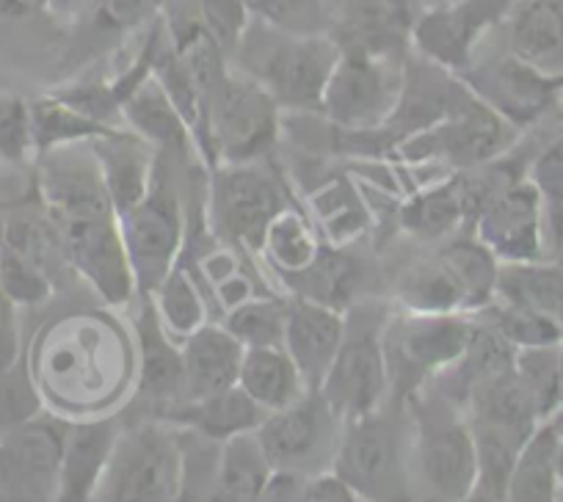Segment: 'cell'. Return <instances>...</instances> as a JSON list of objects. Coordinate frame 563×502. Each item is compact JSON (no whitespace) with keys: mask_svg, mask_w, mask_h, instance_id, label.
Segmentation results:
<instances>
[{"mask_svg":"<svg viewBox=\"0 0 563 502\" xmlns=\"http://www.w3.org/2000/svg\"><path fill=\"white\" fill-rule=\"evenodd\" d=\"M561 365H563V343H561Z\"/></svg>","mask_w":563,"mask_h":502,"instance_id":"cell-53","label":"cell"},{"mask_svg":"<svg viewBox=\"0 0 563 502\" xmlns=\"http://www.w3.org/2000/svg\"><path fill=\"white\" fill-rule=\"evenodd\" d=\"M238 387L265 412H279L307 392L299 367L285 345H260L243 350Z\"/></svg>","mask_w":563,"mask_h":502,"instance_id":"cell-27","label":"cell"},{"mask_svg":"<svg viewBox=\"0 0 563 502\" xmlns=\"http://www.w3.org/2000/svg\"><path fill=\"white\" fill-rule=\"evenodd\" d=\"M467 406L473 409L475 420L506 425V428L525 431V434H530L541 423L533 398H530L525 381L519 379L517 367L475 387L467 398Z\"/></svg>","mask_w":563,"mask_h":502,"instance_id":"cell-34","label":"cell"},{"mask_svg":"<svg viewBox=\"0 0 563 502\" xmlns=\"http://www.w3.org/2000/svg\"><path fill=\"white\" fill-rule=\"evenodd\" d=\"M475 436V458H478V478H475L473 500H506L508 480H511L514 461L519 447L530 434L506 428V425L486 423V420H470Z\"/></svg>","mask_w":563,"mask_h":502,"instance_id":"cell-33","label":"cell"},{"mask_svg":"<svg viewBox=\"0 0 563 502\" xmlns=\"http://www.w3.org/2000/svg\"><path fill=\"white\" fill-rule=\"evenodd\" d=\"M180 442L169 423H141L122 428L108 458L95 500L169 502L180 500Z\"/></svg>","mask_w":563,"mask_h":502,"instance_id":"cell-4","label":"cell"},{"mask_svg":"<svg viewBox=\"0 0 563 502\" xmlns=\"http://www.w3.org/2000/svg\"><path fill=\"white\" fill-rule=\"evenodd\" d=\"M45 412V398L31 376L29 359H20L0 376V434Z\"/></svg>","mask_w":563,"mask_h":502,"instance_id":"cell-43","label":"cell"},{"mask_svg":"<svg viewBox=\"0 0 563 502\" xmlns=\"http://www.w3.org/2000/svg\"><path fill=\"white\" fill-rule=\"evenodd\" d=\"M135 339H139V392L155 409L177 406L186 401V365L183 348L175 343L161 323L153 299L141 306L135 317Z\"/></svg>","mask_w":563,"mask_h":502,"instance_id":"cell-20","label":"cell"},{"mask_svg":"<svg viewBox=\"0 0 563 502\" xmlns=\"http://www.w3.org/2000/svg\"><path fill=\"white\" fill-rule=\"evenodd\" d=\"M307 475L299 469H271L268 480H265V489L260 494L263 502H294L301 500V491H305Z\"/></svg>","mask_w":563,"mask_h":502,"instance_id":"cell-51","label":"cell"},{"mask_svg":"<svg viewBox=\"0 0 563 502\" xmlns=\"http://www.w3.org/2000/svg\"><path fill=\"white\" fill-rule=\"evenodd\" d=\"M404 94V67L398 58L340 51L323 91L321 113L345 131H382Z\"/></svg>","mask_w":563,"mask_h":502,"instance_id":"cell-10","label":"cell"},{"mask_svg":"<svg viewBox=\"0 0 563 502\" xmlns=\"http://www.w3.org/2000/svg\"><path fill=\"white\" fill-rule=\"evenodd\" d=\"M122 113L124 122H130V127H133V133L147 138L153 147H161L164 153L188 158V153L197 149V142H194L191 131H188L186 119L180 116V111L169 100L164 86L158 83L153 69H150L147 78L130 91L128 100L122 102Z\"/></svg>","mask_w":563,"mask_h":502,"instance_id":"cell-26","label":"cell"},{"mask_svg":"<svg viewBox=\"0 0 563 502\" xmlns=\"http://www.w3.org/2000/svg\"><path fill=\"white\" fill-rule=\"evenodd\" d=\"M164 0H97V25L102 31H130L155 18Z\"/></svg>","mask_w":563,"mask_h":502,"instance_id":"cell-48","label":"cell"},{"mask_svg":"<svg viewBox=\"0 0 563 502\" xmlns=\"http://www.w3.org/2000/svg\"><path fill=\"white\" fill-rule=\"evenodd\" d=\"M31 124H34L36 155L69 147V144H89L119 131L113 124L86 113L75 102L64 100L62 94H47L31 102Z\"/></svg>","mask_w":563,"mask_h":502,"instance_id":"cell-32","label":"cell"},{"mask_svg":"<svg viewBox=\"0 0 563 502\" xmlns=\"http://www.w3.org/2000/svg\"><path fill=\"white\" fill-rule=\"evenodd\" d=\"M20 306L0 290V376L12 370L23 359V339H20Z\"/></svg>","mask_w":563,"mask_h":502,"instance_id":"cell-49","label":"cell"},{"mask_svg":"<svg viewBox=\"0 0 563 502\" xmlns=\"http://www.w3.org/2000/svg\"><path fill=\"white\" fill-rule=\"evenodd\" d=\"M205 29L213 34L221 51L232 56L249 25V9L243 0H188Z\"/></svg>","mask_w":563,"mask_h":502,"instance_id":"cell-46","label":"cell"},{"mask_svg":"<svg viewBox=\"0 0 563 502\" xmlns=\"http://www.w3.org/2000/svg\"><path fill=\"white\" fill-rule=\"evenodd\" d=\"M282 282L294 290V295L349 312L362 285V268L354 257L345 255L343 246L329 243V246L318 248L316 260L305 271L282 277Z\"/></svg>","mask_w":563,"mask_h":502,"instance_id":"cell-28","label":"cell"},{"mask_svg":"<svg viewBox=\"0 0 563 502\" xmlns=\"http://www.w3.org/2000/svg\"><path fill=\"white\" fill-rule=\"evenodd\" d=\"M265 414L268 412L260 409L241 387L232 384L227 390L213 392V395L177 403V406L161 412L158 417L169 425H183V428H194L216 442H224L230 436L257 431Z\"/></svg>","mask_w":563,"mask_h":502,"instance_id":"cell-25","label":"cell"},{"mask_svg":"<svg viewBox=\"0 0 563 502\" xmlns=\"http://www.w3.org/2000/svg\"><path fill=\"white\" fill-rule=\"evenodd\" d=\"M519 379L528 387L530 398L536 403L539 420H550L563 406V365L561 345H547V348H519L517 350Z\"/></svg>","mask_w":563,"mask_h":502,"instance_id":"cell-38","label":"cell"},{"mask_svg":"<svg viewBox=\"0 0 563 502\" xmlns=\"http://www.w3.org/2000/svg\"><path fill=\"white\" fill-rule=\"evenodd\" d=\"M89 144L97 155V164H100L113 210H117V215L128 213L153 188L155 175H158L155 147L147 138H141L139 133L128 131L100 136Z\"/></svg>","mask_w":563,"mask_h":502,"instance_id":"cell-22","label":"cell"},{"mask_svg":"<svg viewBox=\"0 0 563 502\" xmlns=\"http://www.w3.org/2000/svg\"><path fill=\"white\" fill-rule=\"evenodd\" d=\"M271 461L263 450L257 431L230 436L221 442L219 467H216L213 497L219 502H254L265 489Z\"/></svg>","mask_w":563,"mask_h":502,"instance_id":"cell-29","label":"cell"},{"mask_svg":"<svg viewBox=\"0 0 563 502\" xmlns=\"http://www.w3.org/2000/svg\"><path fill=\"white\" fill-rule=\"evenodd\" d=\"M517 133L519 127L470 91L467 100L445 119L400 138L395 155L409 164L440 160L459 171H470L495 164L517 142Z\"/></svg>","mask_w":563,"mask_h":502,"instance_id":"cell-5","label":"cell"},{"mask_svg":"<svg viewBox=\"0 0 563 502\" xmlns=\"http://www.w3.org/2000/svg\"><path fill=\"white\" fill-rule=\"evenodd\" d=\"M492 312L489 323L514 345V348H547V345L563 343V323L544 315L530 306L511 304V301L495 299V304L486 306Z\"/></svg>","mask_w":563,"mask_h":502,"instance_id":"cell-41","label":"cell"},{"mask_svg":"<svg viewBox=\"0 0 563 502\" xmlns=\"http://www.w3.org/2000/svg\"><path fill=\"white\" fill-rule=\"evenodd\" d=\"M440 3H453V0H440Z\"/></svg>","mask_w":563,"mask_h":502,"instance_id":"cell-54","label":"cell"},{"mask_svg":"<svg viewBox=\"0 0 563 502\" xmlns=\"http://www.w3.org/2000/svg\"><path fill=\"white\" fill-rule=\"evenodd\" d=\"M345 334V312L294 295L288 301L285 350L299 367L307 390H321Z\"/></svg>","mask_w":563,"mask_h":502,"instance_id":"cell-18","label":"cell"},{"mask_svg":"<svg viewBox=\"0 0 563 502\" xmlns=\"http://www.w3.org/2000/svg\"><path fill=\"white\" fill-rule=\"evenodd\" d=\"M249 14L263 23L276 25L299 34H323L327 18H323V0H243Z\"/></svg>","mask_w":563,"mask_h":502,"instance_id":"cell-45","label":"cell"},{"mask_svg":"<svg viewBox=\"0 0 563 502\" xmlns=\"http://www.w3.org/2000/svg\"><path fill=\"white\" fill-rule=\"evenodd\" d=\"M53 221L67 266L80 274L108 306L128 304L133 293H139L117 210L53 215Z\"/></svg>","mask_w":563,"mask_h":502,"instance_id":"cell-9","label":"cell"},{"mask_svg":"<svg viewBox=\"0 0 563 502\" xmlns=\"http://www.w3.org/2000/svg\"><path fill=\"white\" fill-rule=\"evenodd\" d=\"M56 288V277L29 257L0 246V290L18 306L45 304Z\"/></svg>","mask_w":563,"mask_h":502,"instance_id":"cell-42","label":"cell"},{"mask_svg":"<svg viewBox=\"0 0 563 502\" xmlns=\"http://www.w3.org/2000/svg\"><path fill=\"white\" fill-rule=\"evenodd\" d=\"M340 428H343V420L332 412L321 392L307 390L290 406L265 414L257 436L271 467L312 475L321 472L327 461L332 464Z\"/></svg>","mask_w":563,"mask_h":502,"instance_id":"cell-14","label":"cell"},{"mask_svg":"<svg viewBox=\"0 0 563 502\" xmlns=\"http://www.w3.org/2000/svg\"><path fill=\"white\" fill-rule=\"evenodd\" d=\"M517 0H453L422 12L411 29V45L422 58L459 75L473 64L486 31L508 20Z\"/></svg>","mask_w":563,"mask_h":502,"instance_id":"cell-15","label":"cell"},{"mask_svg":"<svg viewBox=\"0 0 563 502\" xmlns=\"http://www.w3.org/2000/svg\"><path fill=\"white\" fill-rule=\"evenodd\" d=\"M558 486H561V497H563V439H561V447H558Z\"/></svg>","mask_w":563,"mask_h":502,"instance_id":"cell-52","label":"cell"},{"mask_svg":"<svg viewBox=\"0 0 563 502\" xmlns=\"http://www.w3.org/2000/svg\"><path fill=\"white\" fill-rule=\"evenodd\" d=\"M415 14L409 0H354L329 36L340 51L398 58L409 47Z\"/></svg>","mask_w":563,"mask_h":502,"instance_id":"cell-19","label":"cell"},{"mask_svg":"<svg viewBox=\"0 0 563 502\" xmlns=\"http://www.w3.org/2000/svg\"><path fill=\"white\" fill-rule=\"evenodd\" d=\"M371 315L360 310L345 312L343 343H340L338 356L318 390L340 420L376 412L384 406V398L389 392L387 359H384L382 343L387 315Z\"/></svg>","mask_w":563,"mask_h":502,"instance_id":"cell-8","label":"cell"},{"mask_svg":"<svg viewBox=\"0 0 563 502\" xmlns=\"http://www.w3.org/2000/svg\"><path fill=\"white\" fill-rule=\"evenodd\" d=\"M122 425L113 417L69 420L62 456V502L95 500Z\"/></svg>","mask_w":563,"mask_h":502,"instance_id":"cell-21","label":"cell"},{"mask_svg":"<svg viewBox=\"0 0 563 502\" xmlns=\"http://www.w3.org/2000/svg\"><path fill=\"white\" fill-rule=\"evenodd\" d=\"M459 78L478 100L495 108L514 127L536 122L552 105L558 89L563 86V75L541 72L514 53L481 69L467 67L459 72Z\"/></svg>","mask_w":563,"mask_h":502,"instance_id":"cell-17","label":"cell"},{"mask_svg":"<svg viewBox=\"0 0 563 502\" xmlns=\"http://www.w3.org/2000/svg\"><path fill=\"white\" fill-rule=\"evenodd\" d=\"M279 111L274 97L257 80L224 69L210 91V142L216 166L257 164L279 138Z\"/></svg>","mask_w":563,"mask_h":502,"instance_id":"cell-7","label":"cell"},{"mask_svg":"<svg viewBox=\"0 0 563 502\" xmlns=\"http://www.w3.org/2000/svg\"><path fill=\"white\" fill-rule=\"evenodd\" d=\"M332 469L354 486L362 500H400L409 497V469L404 434L382 409L343 420Z\"/></svg>","mask_w":563,"mask_h":502,"instance_id":"cell-6","label":"cell"},{"mask_svg":"<svg viewBox=\"0 0 563 502\" xmlns=\"http://www.w3.org/2000/svg\"><path fill=\"white\" fill-rule=\"evenodd\" d=\"M36 155L31 102L18 94H0V164L23 166Z\"/></svg>","mask_w":563,"mask_h":502,"instance_id":"cell-44","label":"cell"},{"mask_svg":"<svg viewBox=\"0 0 563 502\" xmlns=\"http://www.w3.org/2000/svg\"><path fill=\"white\" fill-rule=\"evenodd\" d=\"M316 213L323 224V235L332 246H349L367 230V210L362 197L345 180H332L312 197Z\"/></svg>","mask_w":563,"mask_h":502,"instance_id":"cell-40","label":"cell"},{"mask_svg":"<svg viewBox=\"0 0 563 502\" xmlns=\"http://www.w3.org/2000/svg\"><path fill=\"white\" fill-rule=\"evenodd\" d=\"M497 299L530 306L563 323V268L536 263H500Z\"/></svg>","mask_w":563,"mask_h":502,"instance_id":"cell-35","label":"cell"},{"mask_svg":"<svg viewBox=\"0 0 563 502\" xmlns=\"http://www.w3.org/2000/svg\"><path fill=\"white\" fill-rule=\"evenodd\" d=\"M285 323H288V301L265 295L249 299L232 306L224 317V326L243 343V348L260 345H285Z\"/></svg>","mask_w":563,"mask_h":502,"instance_id":"cell-39","label":"cell"},{"mask_svg":"<svg viewBox=\"0 0 563 502\" xmlns=\"http://www.w3.org/2000/svg\"><path fill=\"white\" fill-rule=\"evenodd\" d=\"M318 248H321V243L316 241L305 215L288 208L271 221L263 241V252L271 257V263L279 268L282 277L305 271V268L316 260Z\"/></svg>","mask_w":563,"mask_h":502,"instance_id":"cell-37","label":"cell"},{"mask_svg":"<svg viewBox=\"0 0 563 502\" xmlns=\"http://www.w3.org/2000/svg\"><path fill=\"white\" fill-rule=\"evenodd\" d=\"M558 447L561 436L550 423H539L533 434L519 447L514 461L511 480H508V497L514 502H552L561 497L558 486Z\"/></svg>","mask_w":563,"mask_h":502,"instance_id":"cell-30","label":"cell"},{"mask_svg":"<svg viewBox=\"0 0 563 502\" xmlns=\"http://www.w3.org/2000/svg\"><path fill=\"white\" fill-rule=\"evenodd\" d=\"M508 45L547 75H563V0H517L508 14Z\"/></svg>","mask_w":563,"mask_h":502,"instance_id":"cell-24","label":"cell"},{"mask_svg":"<svg viewBox=\"0 0 563 502\" xmlns=\"http://www.w3.org/2000/svg\"><path fill=\"white\" fill-rule=\"evenodd\" d=\"M119 226L133 268L135 290L141 295L155 293L166 274L177 266L183 248L180 204L166 182L161 164L150 193L135 208L119 215Z\"/></svg>","mask_w":563,"mask_h":502,"instance_id":"cell-12","label":"cell"},{"mask_svg":"<svg viewBox=\"0 0 563 502\" xmlns=\"http://www.w3.org/2000/svg\"><path fill=\"white\" fill-rule=\"evenodd\" d=\"M411 412V456L422 486L437 500H473L478 458H475L473 425L462 420L459 403L420 390L404 403Z\"/></svg>","mask_w":563,"mask_h":502,"instance_id":"cell-2","label":"cell"},{"mask_svg":"<svg viewBox=\"0 0 563 502\" xmlns=\"http://www.w3.org/2000/svg\"><path fill=\"white\" fill-rule=\"evenodd\" d=\"M232 56L241 72L257 80L279 108L321 113L340 45L329 31L299 34L257 20V25H246Z\"/></svg>","mask_w":563,"mask_h":502,"instance_id":"cell-1","label":"cell"},{"mask_svg":"<svg viewBox=\"0 0 563 502\" xmlns=\"http://www.w3.org/2000/svg\"><path fill=\"white\" fill-rule=\"evenodd\" d=\"M541 219L544 199L530 180H511L478 210L473 235L500 263L541 260Z\"/></svg>","mask_w":563,"mask_h":502,"instance_id":"cell-16","label":"cell"},{"mask_svg":"<svg viewBox=\"0 0 563 502\" xmlns=\"http://www.w3.org/2000/svg\"><path fill=\"white\" fill-rule=\"evenodd\" d=\"M360 500L362 497L356 494L354 486H351L345 478H340L332 467L307 475L305 491H301V502H360Z\"/></svg>","mask_w":563,"mask_h":502,"instance_id":"cell-50","label":"cell"},{"mask_svg":"<svg viewBox=\"0 0 563 502\" xmlns=\"http://www.w3.org/2000/svg\"><path fill=\"white\" fill-rule=\"evenodd\" d=\"M475 321L470 315L437 312H395L382 328L389 392L406 403L437 381L464 354Z\"/></svg>","mask_w":563,"mask_h":502,"instance_id":"cell-3","label":"cell"},{"mask_svg":"<svg viewBox=\"0 0 563 502\" xmlns=\"http://www.w3.org/2000/svg\"><path fill=\"white\" fill-rule=\"evenodd\" d=\"M186 365V401L238 384L243 343L224 323H202L180 343Z\"/></svg>","mask_w":563,"mask_h":502,"instance_id":"cell-23","label":"cell"},{"mask_svg":"<svg viewBox=\"0 0 563 502\" xmlns=\"http://www.w3.org/2000/svg\"><path fill=\"white\" fill-rule=\"evenodd\" d=\"M285 210V193L274 177L254 164H219L210 182L213 230L232 246L263 252L271 221Z\"/></svg>","mask_w":563,"mask_h":502,"instance_id":"cell-13","label":"cell"},{"mask_svg":"<svg viewBox=\"0 0 563 502\" xmlns=\"http://www.w3.org/2000/svg\"><path fill=\"white\" fill-rule=\"evenodd\" d=\"M67 423L62 414L42 412L0 434V500H58Z\"/></svg>","mask_w":563,"mask_h":502,"instance_id":"cell-11","label":"cell"},{"mask_svg":"<svg viewBox=\"0 0 563 502\" xmlns=\"http://www.w3.org/2000/svg\"><path fill=\"white\" fill-rule=\"evenodd\" d=\"M400 226L411 235L442 237L467 221V191H464V171L448 177L440 186L420 188L411 193L398 210Z\"/></svg>","mask_w":563,"mask_h":502,"instance_id":"cell-31","label":"cell"},{"mask_svg":"<svg viewBox=\"0 0 563 502\" xmlns=\"http://www.w3.org/2000/svg\"><path fill=\"white\" fill-rule=\"evenodd\" d=\"M533 182L539 188L541 199L547 202L552 221H555V230H561L563 235V138L552 144L533 166Z\"/></svg>","mask_w":563,"mask_h":502,"instance_id":"cell-47","label":"cell"},{"mask_svg":"<svg viewBox=\"0 0 563 502\" xmlns=\"http://www.w3.org/2000/svg\"><path fill=\"white\" fill-rule=\"evenodd\" d=\"M150 299H153L166 332L180 339V343L194 328L202 326L205 315H208V306H205L197 282L183 266L172 268L164 282L155 288V293H150Z\"/></svg>","mask_w":563,"mask_h":502,"instance_id":"cell-36","label":"cell"}]
</instances>
